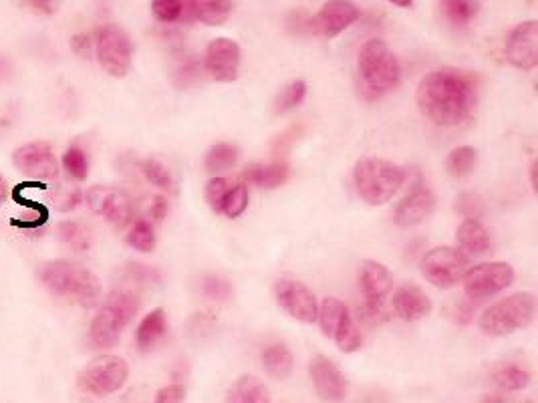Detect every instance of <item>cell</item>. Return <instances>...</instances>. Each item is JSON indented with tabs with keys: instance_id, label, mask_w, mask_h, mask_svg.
I'll use <instances>...</instances> for the list:
<instances>
[{
	"instance_id": "obj_46",
	"label": "cell",
	"mask_w": 538,
	"mask_h": 403,
	"mask_svg": "<svg viewBox=\"0 0 538 403\" xmlns=\"http://www.w3.org/2000/svg\"><path fill=\"white\" fill-rule=\"evenodd\" d=\"M474 311H476V305H474L470 299L458 301V303H456V307H454L456 321H458L460 325H468V323L474 319Z\"/></svg>"
},
{
	"instance_id": "obj_25",
	"label": "cell",
	"mask_w": 538,
	"mask_h": 403,
	"mask_svg": "<svg viewBox=\"0 0 538 403\" xmlns=\"http://www.w3.org/2000/svg\"><path fill=\"white\" fill-rule=\"evenodd\" d=\"M293 365H295L293 353L285 343L268 345L262 351V367L268 375L275 377V379H287L293 371Z\"/></svg>"
},
{
	"instance_id": "obj_48",
	"label": "cell",
	"mask_w": 538,
	"mask_h": 403,
	"mask_svg": "<svg viewBox=\"0 0 538 403\" xmlns=\"http://www.w3.org/2000/svg\"><path fill=\"white\" fill-rule=\"evenodd\" d=\"M81 202H83V192L77 190V188H73V190H69V192L59 200V210H61V212H71V210H75Z\"/></svg>"
},
{
	"instance_id": "obj_35",
	"label": "cell",
	"mask_w": 538,
	"mask_h": 403,
	"mask_svg": "<svg viewBox=\"0 0 538 403\" xmlns=\"http://www.w3.org/2000/svg\"><path fill=\"white\" fill-rule=\"evenodd\" d=\"M63 170L75 182H85L89 176V158L81 146H71L63 154Z\"/></svg>"
},
{
	"instance_id": "obj_54",
	"label": "cell",
	"mask_w": 538,
	"mask_h": 403,
	"mask_svg": "<svg viewBox=\"0 0 538 403\" xmlns=\"http://www.w3.org/2000/svg\"><path fill=\"white\" fill-rule=\"evenodd\" d=\"M482 403H504V399L500 395H488Z\"/></svg>"
},
{
	"instance_id": "obj_5",
	"label": "cell",
	"mask_w": 538,
	"mask_h": 403,
	"mask_svg": "<svg viewBox=\"0 0 538 403\" xmlns=\"http://www.w3.org/2000/svg\"><path fill=\"white\" fill-rule=\"evenodd\" d=\"M406 182V170L393 162L367 158L355 166V188L369 206L387 204Z\"/></svg>"
},
{
	"instance_id": "obj_43",
	"label": "cell",
	"mask_w": 538,
	"mask_h": 403,
	"mask_svg": "<svg viewBox=\"0 0 538 403\" xmlns=\"http://www.w3.org/2000/svg\"><path fill=\"white\" fill-rule=\"evenodd\" d=\"M71 49L81 59L95 57V37L89 33H77L71 37Z\"/></svg>"
},
{
	"instance_id": "obj_23",
	"label": "cell",
	"mask_w": 538,
	"mask_h": 403,
	"mask_svg": "<svg viewBox=\"0 0 538 403\" xmlns=\"http://www.w3.org/2000/svg\"><path fill=\"white\" fill-rule=\"evenodd\" d=\"M226 403H271V393L258 377L242 375L230 385Z\"/></svg>"
},
{
	"instance_id": "obj_53",
	"label": "cell",
	"mask_w": 538,
	"mask_h": 403,
	"mask_svg": "<svg viewBox=\"0 0 538 403\" xmlns=\"http://www.w3.org/2000/svg\"><path fill=\"white\" fill-rule=\"evenodd\" d=\"M7 194H9V186H7L5 178L0 176V200H5V198H7Z\"/></svg>"
},
{
	"instance_id": "obj_21",
	"label": "cell",
	"mask_w": 538,
	"mask_h": 403,
	"mask_svg": "<svg viewBox=\"0 0 538 403\" xmlns=\"http://www.w3.org/2000/svg\"><path fill=\"white\" fill-rule=\"evenodd\" d=\"M190 15L208 27H222L232 15V0H184Z\"/></svg>"
},
{
	"instance_id": "obj_32",
	"label": "cell",
	"mask_w": 538,
	"mask_h": 403,
	"mask_svg": "<svg viewBox=\"0 0 538 403\" xmlns=\"http://www.w3.org/2000/svg\"><path fill=\"white\" fill-rule=\"evenodd\" d=\"M347 311H349V309L345 307L343 301H339V299H335V297H327V299H323V303L319 305L317 321H319V325H321V329H323V333H325L327 337H333L337 325L341 323V319H343V315H345Z\"/></svg>"
},
{
	"instance_id": "obj_20",
	"label": "cell",
	"mask_w": 538,
	"mask_h": 403,
	"mask_svg": "<svg viewBox=\"0 0 538 403\" xmlns=\"http://www.w3.org/2000/svg\"><path fill=\"white\" fill-rule=\"evenodd\" d=\"M391 307L393 313L401 319V321H420L424 317H428L434 309L432 299L418 287V285H401L391 299Z\"/></svg>"
},
{
	"instance_id": "obj_7",
	"label": "cell",
	"mask_w": 538,
	"mask_h": 403,
	"mask_svg": "<svg viewBox=\"0 0 538 403\" xmlns=\"http://www.w3.org/2000/svg\"><path fill=\"white\" fill-rule=\"evenodd\" d=\"M95 57L101 69L111 77H125L131 69L133 41L117 23H105L95 33Z\"/></svg>"
},
{
	"instance_id": "obj_13",
	"label": "cell",
	"mask_w": 538,
	"mask_h": 403,
	"mask_svg": "<svg viewBox=\"0 0 538 403\" xmlns=\"http://www.w3.org/2000/svg\"><path fill=\"white\" fill-rule=\"evenodd\" d=\"M275 299L289 317L301 323H309V325L317 321L319 303H317L315 293L305 283L281 279L275 285Z\"/></svg>"
},
{
	"instance_id": "obj_31",
	"label": "cell",
	"mask_w": 538,
	"mask_h": 403,
	"mask_svg": "<svg viewBox=\"0 0 538 403\" xmlns=\"http://www.w3.org/2000/svg\"><path fill=\"white\" fill-rule=\"evenodd\" d=\"M478 164V152L470 146H462L450 152L446 168L450 172V176L454 178H466L476 170Z\"/></svg>"
},
{
	"instance_id": "obj_10",
	"label": "cell",
	"mask_w": 538,
	"mask_h": 403,
	"mask_svg": "<svg viewBox=\"0 0 538 403\" xmlns=\"http://www.w3.org/2000/svg\"><path fill=\"white\" fill-rule=\"evenodd\" d=\"M359 289L363 295V319L377 323L383 319V305L393 289L389 268L377 260H365L359 273Z\"/></svg>"
},
{
	"instance_id": "obj_34",
	"label": "cell",
	"mask_w": 538,
	"mask_h": 403,
	"mask_svg": "<svg viewBox=\"0 0 538 403\" xmlns=\"http://www.w3.org/2000/svg\"><path fill=\"white\" fill-rule=\"evenodd\" d=\"M127 244L131 248H136L138 252H152L156 248V232L152 222L140 218L133 222V226L127 232Z\"/></svg>"
},
{
	"instance_id": "obj_8",
	"label": "cell",
	"mask_w": 538,
	"mask_h": 403,
	"mask_svg": "<svg viewBox=\"0 0 538 403\" xmlns=\"http://www.w3.org/2000/svg\"><path fill=\"white\" fill-rule=\"evenodd\" d=\"M470 266L468 256L452 246H438L422 256V275L436 289H454Z\"/></svg>"
},
{
	"instance_id": "obj_16",
	"label": "cell",
	"mask_w": 538,
	"mask_h": 403,
	"mask_svg": "<svg viewBox=\"0 0 538 403\" xmlns=\"http://www.w3.org/2000/svg\"><path fill=\"white\" fill-rule=\"evenodd\" d=\"M361 17L359 7L353 0H325L315 17H311L313 35L333 39L355 25Z\"/></svg>"
},
{
	"instance_id": "obj_26",
	"label": "cell",
	"mask_w": 538,
	"mask_h": 403,
	"mask_svg": "<svg viewBox=\"0 0 538 403\" xmlns=\"http://www.w3.org/2000/svg\"><path fill=\"white\" fill-rule=\"evenodd\" d=\"M458 244L470 254H486L490 250V234L480 220H464L456 232Z\"/></svg>"
},
{
	"instance_id": "obj_17",
	"label": "cell",
	"mask_w": 538,
	"mask_h": 403,
	"mask_svg": "<svg viewBox=\"0 0 538 403\" xmlns=\"http://www.w3.org/2000/svg\"><path fill=\"white\" fill-rule=\"evenodd\" d=\"M87 206L91 212L103 216L113 228H125L131 220V200L117 188L93 186L87 192Z\"/></svg>"
},
{
	"instance_id": "obj_50",
	"label": "cell",
	"mask_w": 538,
	"mask_h": 403,
	"mask_svg": "<svg viewBox=\"0 0 538 403\" xmlns=\"http://www.w3.org/2000/svg\"><path fill=\"white\" fill-rule=\"evenodd\" d=\"M13 77V63L9 57L0 55V83H5Z\"/></svg>"
},
{
	"instance_id": "obj_51",
	"label": "cell",
	"mask_w": 538,
	"mask_h": 403,
	"mask_svg": "<svg viewBox=\"0 0 538 403\" xmlns=\"http://www.w3.org/2000/svg\"><path fill=\"white\" fill-rule=\"evenodd\" d=\"M387 3L393 5V7H397V9H412L414 0H387Z\"/></svg>"
},
{
	"instance_id": "obj_12",
	"label": "cell",
	"mask_w": 538,
	"mask_h": 403,
	"mask_svg": "<svg viewBox=\"0 0 538 403\" xmlns=\"http://www.w3.org/2000/svg\"><path fill=\"white\" fill-rule=\"evenodd\" d=\"M15 168L37 182H51L59 176V162L47 142H31L13 152Z\"/></svg>"
},
{
	"instance_id": "obj_2",
	"label": "cell",
	"mask_w": 538,
	"mask_h": 403,
	"mask_svg": "<svg viewBox=\"0 0 538 403\" xmlns=\"http://www.w3.org/2000/svg\"><path fill=\"white\" fill-rule=\"evenodd\" d=\"M39 279L49 293L83 309H93L101 303L103 289L99 277L71 260L57 258L47 262L41 268Z\"/></svg>"
},
{
	"instance_id": "obj_9",
	"label": "cell",
	"mask_w": 538,
	"mask_h": 403,
	"mask_svg": "<svg viewBox=\"0 0 538 403\" xmlns=\"http://www.w3.org/2000/svg\"><path fill=\"white\" fill-rule=\"evenodd\" d=\"M129 377L127 363L117 355H99L91 359L79 375V385L83 391L105 397L117 393Z\"/></svg>"
},
{
	"instance_id": "obj_30",
	"label": "cell",
	"mask_w": 538,
	"mask_h": 403,
	"mask_svg": "<svg viewBox=\"0 0 538 403\" xmlns=\"http://www.w3.org/2000/svg\"><path fill=\"white\" fill-rule=\"evenodd\" d=\"M494 383L502 391H522L530 383V373L516 363H508L494 371Z\"/></svg>"
},
{
	"instance_id": "obj_14",
	"label": "cell",
	"mask_w": 538,
	"mask_h": 403,
	"mask_svg": "<svg viewBox=\"0 0 538 403\" xmlns=\"http://www.w3.org/2000/svg\"><path fill=\"white\" fill-rule=\"evenodd\" d=\"M504 53L512 67L532 71L538 65V21L530 19L516 25L506 37Z\"/></svg>"
},
{
	"instance_id": "obj_4",
	"label": "cell",
	"mask_w": 538,
	"mask_h": 403,
	"mask_svg": "<svg viewBox=\"0 0 538 403\" xmlns=\"http://www.w3.org/2000/svg\"><path fill=\"white\" fill-rule=\"evenodd\" d=\"M361 91L367 99H379L393 91L401 81V65L395 53L381 39L367 41L357 57Z\"/></svg>"
},
{
	"instance_id": "obj_42",
	"label": "cell",
	"mask_w": 538,
	"mask_h": 403,
	"mask_svg": "<svg viewBox=\"0 0 538 403\" xmlns=\"http://www.w3.org/2000/svg\"><path fill=\"white\" fill-rule=\"evenodd\" d=\"M202 293L206 299H212V301H226L230 299L232 295V289L226 281L218 279V277H208L202 285Z\"/></svg>"
},
{
	"instance_id": "obj_39",
	"label": "cell",
	"mask_w": 538,
	"mask_h": 403,
	"mask_svg": "<svg viewBox=\"0 0 538 403\" xmlns=\"http://www.w3.org/2000/svg\"><path fill=\"white\" fill-rule=\"evenodd\" d=\"M184 0H152V13L160 23H178L184 17Z\"/></svg>"
},
{
	"instance_id": "obj_19",
	"label": "cell",
	"mask_w": 538,
	"mask_h": 403,
	"mask_svg": "<svg viewBox=\"0 0 538 403\" xmlns=\"http://www.w3.org/2000/svg\"><path fill=\"white\" fill-rule=\"evenodd\" d=\"M434 210H436V196L432 194L430 188H426L424 184H418L406 198L397 204L393 220L401 228H412L428 220Z\"/></svg>"
},
{
	"instance_id": "obj_37",
	"label": "cell",
	"mask_w": 538,
	"mask_h": 403,
	"mask_svg": "<svg viewBox=\"0 0 538 403\" xmlns=\"http://www.w3.org/2000/svg\"><path fill=\"white\" fill-rule=\"evenodd\" d=\"M234 180L230 178H222V176H216L212 178L208 184H206V190H204V198L208 202V206L212 208V212L220 214L222 210V204H224V198L228 196V192L234 188Z\"/></svg>"
},
{
	"instance_id": "obj_40",
	"label": "cell",
	"mask_w": 538,
	"mask_h": 403,
	"mask_svg": "<svg viewBox=\"0 0 538 403\" xmlns=\"http://www.w3.org/2000/svg\"><path fill=\"white\" fill-rule=\"evenodd\" d=\"M142 172H144V176H146V180L150 184H154V186H158L162 190H170L172 184H174L168 168L162 162H158V160H152V158L146 160L142 164Z\"/></svg>"
},
{
	"instance_id": "obj_47",
	"label": "cell",
	"mask_w": 538,
	"mask_h": 403,
	"mask_svg": "<svg viewBox=\"0 0 538 403\" xmlns=\"http://www.w3.org/2000/svg\"><path fill=\"white\" fill-rule=\"evenodd\" d=\"M27 5L39 15H55L59 11L61 0H27Z\"/></svg>"
},
{
	"instance_id": "obj_36",
	"label": "cell",
	"mask_w": 538,
	"mask_h": 403,
	"mask_svg": "<svg viewBox=\"0 0 538 403\" xmlns=\"http://www.w3.org/2000/svg\"><path fill=\"white\" fill-rule=\"evenodd\" d=\"M307 95V83L305 81H291L287 87L281 89L275 101V111L277 113H287L303 103Z\"/></svg>"
},
{
	"instance_id": "obj_28",
	"label": "cell",
	"mask_w": 538,
	"mask_h": 403,
	"mask_svg": "<svg viewBox=\"0 0 538 403\" xmlns=\"http://www.w3.org/2000/svg\"><path fill=\"white\" fill-rule=\"evenodd\" d=\"M57 238L61 244H65L67 248H71L73 252H87L91 248V234L89 230L75 222V220H63L57 224L55 230Z\"/></svg>"
},
{
	"instance_id": "obj_38",
	"label": "cell",
	"mask_w": 538,
	"mask_h": 403,
	"mask_svg": "<svg viewBox=\"0 0 538 403\" xmlns=\"http://www.w3.org/2000/svg\"><path fill=\"white\" fill-rule=\"evenodd\" d=\"M246 208H248V188H246V184L236 182L234 188L224 198L220 214H224L226 218H238L244 214Z\"/></svg>"
},
{
	"instance_id": "obj_3",
	"label": "cell",
	"mask_w": 538,
	"mask_h": 403,
	"mask_svg": "<svg viewBox=\"0 0 538 403\" xmlns=\"http://www.w3.org/2000/svg\"><path fill=\"white\" fill-rule=\"evenodd\" d=\"M140 307L142 301L138 293L125 289L109 293L89 325L91 345L97 349L115 347L127 325L138 315Z\"/></svg>"
},
{
	"instance_id": "obj_41",
	"label": "cell",
	"mask_w": 538,
	"mask_h": 403,
	"mask_svg": "<svg viewBox=\"0 0 538 403\" xmlns=\"http://www.w3.org/2000/svg\"><path fill=\"white\" fill-rule=\"evenodd\" d=\"M456 212L466 220H480L484 216V202L478 194L466 192L456 198Z\"/></svg>"
},
{
	"instance_id": "obj_22",
	"label": "cell",
	"mask_w": 538,
	"mask_h": 403,
	"mask_svg": "<svg viewBox=\"0 0 538 403\" xmlns=\"http://www.w3.org/2000/svg\"><path fill=\"white\" fill-rule=\"evenodd\" d=\"M289 164L287 162H271V164H252L244 170V180L252 186L273 190L287 182L289 178Z\"/></svg>"
},
{
	"instance_id": "obj_18",
	"label": "cell",
	"mask_w": 538,
	"mask_h": 403,
	"mask_svg": "<svg viewBox=\"0 0 538 403\" xmlns=\"http://www.w3.org/2000/svg\"><path fill=\"white\" fill-rule=\"evenodd\" d=\"M309 375H311L315 391L321 399L331 401V403H339L347 397L349 381L345 379L341 369L325 355H317L311 359Z\"/></svg>"
},
{
	"instance_id": "obj_27",
	"label": "cell",
	"mask_w": 538,
	"mask_h": 403,
	"mask_svg": "<svg viewBox=\"0 0 538 403\" xmlns=\"http://www.w3.org/2000/svg\"><path fill=\"white\" fill-rule=\"evenodd\" d=\"M440 11L452 27L466 29L478 15V3L476 0H440Z\"/></svg>"
},
{
	"instance_id": "obj_15",
	"label": "cell",
	"mask_w": 538,
	"mask_h": 403,
	"mask_svg": "<svg viewBox=\"0 0 538 403\" xmlns=\"http://www.w3.org/2000/svg\"><path fill=\"white\" fill-rule=\"evenodd\" d=\"M204 69L210 79L218 83H232L238 79L240 47L228 37L212 39L204 51Z\"/></svg>"
},
{
	"instance_id": "obj_52",
	"label": "cell",
	"mask_w": 538,
	"mask_h": 403,
	"mask_svg": "<svg viewBox=\"0 0 538 403\" xmlns=\"http://www.w3.org/2000/svg\"><path fill=\"white\" fill-rule=\"evenodd\" d=\"M536 174H538V164L534 162L532 168H530V180H532V190H534V192L538 190V178H536Z\"/></svg>"
},
{
	"instance_id": "obj_29",
	"label": "cell",
	"mask_w": 538,
	"mask_h": 403,
	"mask_svg": "<svg viewBox=\"0 0 538 403\" xmlns=\"http://www.w3.org/2000/svg\"><path fill=\"white\" fill-rule=\"evenodd\" d=\"M333 339L337 343V347L343 351V353H355L357 349H361L363 345V335L359 331V327L355 325L351 313L347 311L341 319V323L337 325L335 333H333Z\"/></svg>"
},
{
	"instance_id": "obj_1",
	"label": "cell",
	"mask_w": 538,
	"mask_h": 403,
	"mask_svg": "<svg viewBox=\"0 0 538 403\" xmlns=\"http://www.w3.org/2000/svg\"><path fill=\"white\" fill-rule=\"evenodd\" d=\"M420 111L440 127L466 123L478 103V87L472 75L444 67L428 73L416 93Z\"/></svg>"
},
{
	"instance_id": "obj_49",
	"label": "cell",
	"mask_w": 538,
	"mask_h": 403,
	"mask_svg": "<svg viewBox=\"0 0 538 403\" xmlns=\"http://www.w3.org/2000/svg\"><path fill=\"white\" fill-rule=\"evenodd\" d=\"M166 214H168V202H166V198L156 196L152 200V204H150V218H152V222H162L166 218Z\"/></svg>"
},
{
	"instance_id": "obj_11",
	"label": "cell",
	"mask_w": 538,
	"mask_h": 403,
	"mask_svg": "<svg viewBox=\"0 0 538 403\" xmlns=\"http://www.w3.org/2000/svg\"><path fill=\"white\" fill-rule=\"evenodd\" d=\"M514 283V268L508 262H484L472 266L462 277L464 293L470 301L494 297Z\"/></svg>"
},
{
	"instance_id": "obj_44",
	"label": "cell",
	"mask_w": 538,
	"mask_h": 403,
	"mask_svg": "<svg viewBox=\"0 0 538 403\" xmlns=\"http://www.w3.org/2000/svg\"><path fill=\"white\" fill-rule=\"evenodd\" d=\"M184 399H186L184 385L172 383V385H166L158 391L154 403H184Z\"/></svg>"
},
{
	"instance_id": "obj_33",
	"label": "cell",
	"mask_w": 538,
	"mask_h": 403,
	"mask_svg": "<svg viewBox=\"0 0 538 403\" xmlns=\"http://www.w3.org/2000/svg\"><path fill=\"white\" fill-rule=\"evenodd\" d=\"M236 160H238V150L232 144L222 142V144H216L208 150L204 166L208 172L220 174V172L230 170L236 164Z\"/></svg>"
},
{
	"instance_id": "obj_6",
	"label": "cell",
	"mask_w": 538,
	"mask_h": 403,
	"mask_svg": "<svg viewBox=\"0 0 538 403\" xmlns=\"http://www.w3.org/2000/svg\"><path fill=\"white\" fill-rule=\"evenodd\" d=\"M536 315V299L532 293H516L488 307L480 315V329L490 337H506L526 329Z\"/></svg>"
},
{
	"instance_id": "obj_24",
	"label": "cell",
	"mask_w": 538,
	"mask_h": 403,
	"mask_svg": "<svg viewBox=\"0 0 538 403\" xmlns=\"http://www.w3.org/2000/svg\"><path fill=\"white\" fill-rule=\"evenodd\" d=\"M166 331H168L166 311L154 309L152 313H148L136 331V343H138L140 351H144V353L152 351L164 339Z\"/></svg>"
},
{
	"instance_id": "obj_45",
	"label": "cell",
	"mask_w": 538,
	"mask_h": 403,
	"mask_svg": "<svg viewBox=\"0 0 538 403\" xmlns=\"http://www.w3.org/2000/svg\"><path fill=\"white\" fill-rule=\"evenodd\" d=\"M127 273L133 281H138V283H152L158 275L152 271V268L144 266V264H129L127 266Z\"/></svg>"
}]
</instances>
